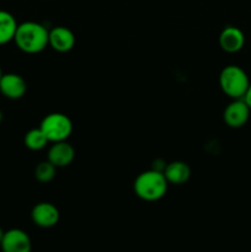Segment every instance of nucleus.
<instances>
[{"label": "nucleus", "instance_id": "nucleus-9", "mask_svg": "<svg viewBox=\"0 0 251 252\" xmlns=\"http://www.w3.org/2000/svg\"><path fill=\"white\" fill-rule=\"evenodd\" d=\"M76 37L70 29L65 26H56L49 30L48 46L59 53H66L75 46Z\"/></svg>", "mask_w": 251, "mask_h": 252}, {"label": "nucleus", "instance_id": "nucleus-5", "mask_svg": "<svg viewBox=\"0 0 251 252\" xmlns=\"http://www.w3.org/2000/svg\"><path fill=\"white\" fill-rule=\"evenodd\" d=\"M0 249L2 252H31V238L22 229L12 228L4 233Z\"/></svg>", "mask_w": 251, "mask_h": 252}, {"label": "nucleus", "instance_id": "nucleus-7", "mask_svg": "<svg viewBox=\"0 0 251 252\" xmlns=\"http://www.w3.org/2000/svg\"><path fill=\"white\" fill-rule=\"evenodd\" d=\"M61 213L59 209L49 202H41L32 208L31 219L34 225L43 229L53 228L58 224Z\"/></svg>", "mask_w": 251, "mask_h": 252}, {"label": "nucleus", "instance_id": "nucleus-18", "mask_svg": "<svg viewBox=\"0 0 251 252\" xmlns=\"http://www.w3.org/2000/svg\"><path fill=\"white\" fill-rule=\"evenodd\" d=\"M2 120H4V115H2L1 110H0V123H1V122H2Z\"/></svg>", "mask_w": 251, "mask_h": 252}, {"label": "nucleus", "instance_id": "nucleus-3", "mask_svg": "<svg viewBox=\"0 0 251 252\" xmlns=\"http://www.w3.org/2000/svg\"><path fill=\"white\" fill-rule=\"evenodd\" d=\"M250 84L251 81L246 71L239 65H226L219 74V86L231 100L244 98Z\"/></svg>", "mask_w": 251, "mask_h": 252}, {"label": "nucleus", "instance_id": "nucleus-10", "mask_svg": "<svg viewBox=\"0 0 251 252\" xmlns=\"http://www.w3.org/2000/svg\"><path fill=\"white\" fill-rule=\"evenodd\" d=\"M74 159H75V150L73 145L66 140L52 143L47 154V160L51 161L57 169L68 166L74 161Z\"/></svg>", "mask_w": 251, "mask_h": 252}, {"label": "nucleus", "instance_id": "nucleus-2", "mask_svg": "<svg viewBox=\"0 0 251 252\" xmlns=\"http://www.w3.org/2000/svg\"><path fill=\"white\" fill-rule=\"evenodd\" d=\"M169 182L164 172L154 169L143 171L137 176L133 184L134 193L145 202H157L166 194Z\"/></svg>", "mask_w": 251, "mask_h": 252}, {"label": "nucleus", "instance_id": "nucleus-4", "mask_svg": "<svg viewBox=\"0 0 251 252\" xmlns=\"http://www.w3.org/2000/svg\"><path fill=\"white\" fill-rule=\"evenodd\" d=\"M39 128L44 133L49 143L64 142L70 137L73 132V122L64 113L53 112L47 115L42 120Z\"/></svg>", "mask_w": 251, "mask_h": 252}, {"label": "nucleus", "instance_id": "nucleus-6", "mask_svg": "<svg viewBox=\"0 0 251 252\" xmlns=\"http://www.w3.org/2000/svg\"><path fill=\"white\" fill-rule=\"evenodd\" d=\"M251 111L245 100L244 98H235L224 110L223 120L228 127L236 129V128H241L248 123Z\"/></svg>", "mask_w": 251, "mask_h": 252}, {"label": "nucleus", "instance_id": "nucleus-8", "mask_svg": "<svg viewBox=\"0 0 251 252\" xmlns=\"http://www.w3.org/2000/svg\"><path fill=\"white\" fill-rule=\"evenodd\" d=\"M27 91V83L16 73L2 74L0 78V93L9 100H19Z\"/></svg>", "mask_w": 251, "mask_h": 252}, {"label": "nucleus", "instance_id": "nucleus-14", "mask_svg": "<svg viewBox=\"0 0 251 252\" xmlns=\"http://www.w3.org/2000/svg\"><path fill=\"white\" fill-rule=\"evenodd\" d=\"M24 143L27 149L32 150V152H39V150L44 149L49 142L41 128H33L25 134Z\"/></svg>", "mask_w": 251, "mask_h": 252}, {"label": "nucleus", "instance_id": "nucleus-19", "mask_svg": "<svg viewBox=\"0 0 251 252\" xmlns=\"http://www.w3.org/2000/svg\"><path fill=\"white\" fill-rule=\"evenodd\" d=\"M2 74H4V73H2V70H1V66H0V78H1V75H2Z\"/></svg>", "mask_w": 251, "mask_h": 252}, {"label": "nucleus", "instance_id": "nucleus-1", "mask_svg": "<svg viewBox=\"0 0 251 252\" xmlns=\"http://www.w3.org/2000/svg\"><path fill=\"white\" fill-rule=\"evenodd\" d=\"M49 30L36 21L19 24L14 42L17 48L27 54H37L48 47Z\"/></svg>", "mask_w": 251, "mask_h": 252}, {"label": "nucleus", "instance_id": "nucleus-15", "mask_svg": "<svg viewBox=\"0 0 251 252\" xmlns=\"http://www.w3.org/2000/svg\"><path fill=\"white\" fill-rule=\"evenodd\" d=\"M57 167L52 164L51 161L46 160V161L39 162L34 169V177L41 184H48L52 180L56 177Z\"/></svg>", "mask_w": 251, "mask_h": 252}, {"label": "nucleus", "instance_id": "nucleus-12", "mask_svg": "<svg viewBox=\"0 0 251 252\" xmlns=\"http://www.w3.org/2000/svg\"><path fill=\"white\" fill-rule=\"evenodd\" d=\"M164 175L167 182L172 185H184L191 177V167L185 161H172L166 164Z\"/></svg>", "mask_w": 251, "mask_h": 252}, {"label": "nucleus", "instance_id": "nucleus-16", "mask_svg": "<svg viewBox=\"0 0 251 252\" xmlns=\"http://www.w3.org/2000/svg\"><path fill=\"white\" fill-rule=\"evenodd\" d=\"M244 100H245V102L248 103L249 108H250V111H251V84H250V86H249L248 91H246L245 96H244Z\"/></svg>", "mask_w": 251, "mask_h": 252}, {"label": "nucleus", "instance_id": "nucleus-17", "mask_svg": "<svg viewBox=\"0 0 251 252\" xmlns=\"http://www.w3.org/2000/svg\"><path fill=\"white\" fill-rule=\"evenodd\" d=\"M4 233H5V231L2 230V228H1V226H0V243H1V240H2V236H4Z\"/></svg>", "mask_w": 251, "mask_h": 252}, {"label": "nucleus", "instance_id": "nucleus-11", "mask_svg": "<svg viewBox=\"0 0 251 252\" xmlns=\"http://www.w3.org/2000/svg\"><path fill=\"white\" fill-rule=\"evenodd\" d=\"M245 44V34L239 27L226 26L219 34V46L226 53H236Z\"/></svg>", "mask_w": 251, "mask_h": 252}, {"label": "nucleus", "instance_id": "nucleus-13", "mask_svg": "<svg viewBox=\"0 0 251 252\" xmlns=\"http://www.w3.org/2000/svg\"><path fill=\"white\" fill-rule=\"evenodd\" d=\"M19 24L11 12L0 10V46L14 41Z\"/></svg>", "mask_w": 251, "mask_h": 252}]
</instances>
